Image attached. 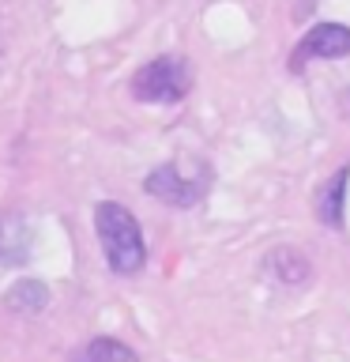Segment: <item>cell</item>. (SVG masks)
Here are the masks:
<instances>
[{"mask_svg": "<svg viewBox=\"0 0 350 362\" xmlns=\"http://www.w3.org/2000/svg\"><path fill=\"white\" fill-rule=\"evenodd\" d=\"M95 234L106 253V264L117 276H135L147 264V242L135 223V215L117 200H102L95 208Z\"/></svg>", "mask_w": 350, "mask_h": 362, "instance_id": "6da1fadb", "label": "cell"}, {"mask_svg": "<svg viewBox=\"0 0 350 362\" xmlns=\"http://www.w3.org/2000/svg\"><path fill=\"white\" fill-rule=\"evenodd\" d=\"M147 197L169 204V208H192V204H200L207 197L211 189V170L207 166H196V170H185L181 163H162L155 166L151 174L143 181Z\"/></svg>", "mask_w": 350, "mask_h": 362, "instance_id": "7a4b0ae2", "label": "cell"}, {"mask_svg": "<svg viewBox=\"0 0 350 362\" xmlns=\"http://www.w3.org/2000/svg\"><path fill=\"white\" fill-rule=\"evenodd\" d=\"M188 87H192V72L185 57H155L132 76V95L140 102H155V106L181 102L188 95Z\"/></svg>", "mask_w": 350, "mask_h": 362, "instance_id": "3957f363", "label": "cell"}, {"mask_svg": "<svg viewBox=\"0 0 350 362\" xmlns=\"http://www.w3.org/2000/svg\"><path fill=\"white\" fill-rule=\"evenodd\" d=\"M350 53V27L343 23H316V27L305 30V38L294 49V72H301L305 61L320 57V61H332V57H346Z\"/></svg>", "mask_w": 350, "mask_h": 362, "instance_id": "277c9868", "label": "cell"}, {"mask_svg": "<svg viewBox=\"0 0 350 362\" xmlns=\"http://www.w3.org/2000/svg\"><path fill=\"white\" fill-rule=\"evenodd\" d=\"M34 253V226L23 211H0V268H23Z\"/></svg>", "mask_w": 350, "mask_h": 362, "instance_id": "5b68a950", "label": "cell"}, {"mask_svg": "<svg viewBox=\"0 0 350 362\" xmlns=\"http://www.w3.org/2000/svg\"><path fill=\"white\" fill-rule=\"evenodd\" d=\"M346 181H350V166L335 170L332 177L316 189L313 197V208H316V219L324 226H343V204H346Z\"/></svg>", "mask_w": 350, "mask_h": 362, "instance_id": "8992f818", "label": "cell"}, {"mask_svg": "<svg viewBox=\"0 0 350 362\" xmlns=\"http://www.w3.org/2000/svg\"><path fill=\"white\" fill-rule=\"evenodd\" d=\"M4 305L11 313H19V317H38L45 305H49V287H45L42 279L23 276V279H16L4 291Z\"/></svg>", "mask_w": 350, "mask_h": 362, "instance_id": "52a82bcc", "label": "cell"}, {"mask_svg": "<svg viewBox=\"0 0 350 362\" xmlns=\"http://www.w3.org/2000/svg\"><path fill=\"white\" fill-rule=\"evenodd\" d=\"M72 362H140V355H135L128 344H121V339L98 336V339H90L83 351H76Z\"/></svg>", "mask_w": 350, "mask_h": 362, "instance_id": "ba28073f", "label": "cell"}, {"mask_svg": "<svg viewBox=\"0 0 350 362\" xmlns=\"http://www.w3.org/2000/svg\"><path fill=\"white\" fill-rule=\"evenodd\" d=\"M267 272L279 283H305L313 268H309V260H305L298 249H275V253L267 257Z\"/></svg>", "mask_w": 350, "mask_h": 362, "instance_id": "9c48e42d", "label": "cell"}]
</instances>
